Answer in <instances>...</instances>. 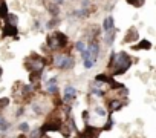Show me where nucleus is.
<instances>
[{
  "label": "nucleus",
  "mask_w": 156,
  "mask_h": 138,
  "mask_svg": "<svg viewBox=\"0 0 156 138\" xmlns=\"http://www.w3.org/2000/svg\"><path fill=\"white\" fill-rule=\"evenodd\" d=\"M8 19H9V20H8V23H11V25H14V26L17 25V16H16V14H9V16H8Z\"/></svg>",
  "instance_id": "412c9836"
},
{
  "label": "nucleus",
  "mask_w": 156,
  "mask_h": 138,
  "mask_svg": "<svg viewBox=\"0 0 156 138\" xmlns=\"http://www.w3.org/2000/svg\"><path fill=\"white\" fill-rule=\"evenodd\" d=\"M76 97V89L75 88H72V86H67L66 89H64V100L66 101H69V100H73Z\"/></svg>",
  "instance_id": "1a4fd4ad"
},
{
  "label": "nucleus",
  "mask_w": 156,
  "mask_h": 138,
  "mask_svg": "<svg viewBox=\"0 0 156 138\" xmlns=\"http://www.w3.org/2000/svg\"><path fill=\"white\" fill-rule=\"evenodd\" d=\"M100 135V130L94 126H86L84 130L78 132V138H97Z\"/></svg>",
  "instance_id": "423d86ee"
},
{
  "label": "nucleus",
  "mask_w": 156,
  "mask_h": 138,
  "mask_svg": "<svg viewBox=\"0 0 156 138\" xmlns=\"http://www.w3.org/2000/svg\"><path fill=\"white\" fill-rule=\"evenodd\" d=\"M46 64V60L40 55H31L25 60V66L29 72H41Z\"/></svg>",
  "instance_id": "f03ea898"
},
{
  "label": "nucleus",
  "mask_w": 156,
  "mask_h": 138,
  "mask_svg": "<svg viewBox=\"0 0 156 138\" xmlns=\"http://www.w3.org/2000/svg\"><path fill=\"white\" fill-rule=\"evenodd\" d=\"M19 130H20V132H29V124H28V123H22V124L19 126Z\"/></svg>",
  "instance_id": "5701e85b"
},
{
  "label": "nucleus",
  "mask_w": 156,
  "mask_h": 138,
  "mask_svg": "<svg viewBox=\"0 0 156 138\" xmlns=\"http://www.w3.org/2000/svg\"><path fill=\"white\" fill-rule=\"evenodd\" d=\"M136 38H138V31H136L135 28H130L129 32H127V35L124 37V42H126V43H132V42H135Z\"/></svg>",
  "instance_id": "9d476101"
},
{
  "label": "nucleus",
  "mask_w": 156,
  "mask_h": 138,
  "mask_svg": "<svg viewBox=\"0 0 156 138\" xmlns=\"http://www.w3.org/2000/svg\"><path fill=\"white\" fill-rule=\"evenodd\" d=\"M58 88H57V78H51L48 82V92L49 94H57Z\"/></svg>",
  "instance_id": "ddd939ff"
},
{
  "label": "nucleus",
  "mask_w": 156,
  "mask_h": 138,
  "mask_svg": "<svg viewBox=\"0 0 156 138\" xmlns=\"http://www.w3.org/2000/svg\"><path fill=\"white\" fill-rule=\"evenodd\" d=\"M87 49H89V52H90L94 61H97V60H98V54H100V46H98V43H97V42H92Z\"/></svg>",
  "instance_id": "0eeeda50"
},
{
  "label": "nucleus",
  "mask_w": 156,
  "mask_h": 138,
  "mask_svg": "<svg viewBox=\"0 0 156 138\" xmlns=\"http://www.w3.org/2000/svg\"><path fill=\"white\" fill-rule=\"evenodd\" d=\"M75 48H76V51H80V52H84V51L87 49V48H86V43H84V42H76Z\"/></svg>",
  "instance_id": "a211bd4d"
},
{
  "label": "nucleus",
  "mask_w": 156,
  "mask_h": 138,
  "mask_svg": "<svg viewBox=\"0 0 156 138\" xmlns=\"http://www.w3.org/2000/svg\"><path fill=\"white\" fill-rule=\"evenodd\" d=\"M132 48H133V49H136V51H138V49H150V48H151V43H150L148 40H141V42H139V45L132 46Z\"/></svg>",
  "instance_id": "2eb2a0df"
},
{
  "label": "nucleus",
  "mask_w": 156,
  "mask_h": 138,
  "mask_svg": "<svg viewBox=\"0 0 156 138\" xmlns=\"http://www.w3.org/2000/svg\"><path fill=\"white\" fill-rule=\"evenodd\" d=\"M61 121L57 118V120H52V121H48L43 127H40L41 129V132L43 133H46V132H58L60 129H61Z\"/></svg>",
  "instance_id": "39448f33"
},
{
  "label": "nucleus",
  "mask_w": 156,
  "mask_h": 138,
  "mask_svg": "<svg viewBox=\"0 0 156 138\" xmlns=\"http://www.w3.org/2000/svg\"><path fill=\"white\" fill-rule=\"evenodd\" d=\"M8 6H6V2L5 0H2V2H0V17L2 19H8Z\"/></svg>",
  "instance_id": "4468645a"
},
{
  "label": "nucleus",
  "mask_w": 156,
  "mask_h": 138,
  "mask_svg": "<svg viewBox=\"0 0 156 138\" xmlns=\"http://www.w3.org/2000/svg\"><path fill=\"white\" fill-rule=\"evenodd\" d=\"M31 92H32V88L31 86H25L23 88V95H31Z\"/></svg>",
  "instance_id": "cd10ccee"
},
{
  "label": "nucleus",
  "mask_w": 156,
  "mask_h": 138,
  "mask_svg": "<svg viewBox=\"0 0 156 138\" xmlns=\"http://www.w3.org/2000/svg\"><path fill=\"white\" fill-rule=\"evenodd\" d=\"M41 138H49V136H44V135H43V136H41Z\"/></svg>",
  "instance_id": "473e14b6"
},
{
  "label": "nucleus",
  "mask_w": 156,
  "mask_h": 138,
  "mask_svg": "<svg viewBox=\"0 0 156 138\" xmlns=\"http://www.w3.org/2000/svg\"><path fill=\"white\" fill-rule=\"evenodd\" d=\"M8 103H9V100H8V98H2V100H0V107H6V106H8Z\"/></svg>",
  "instance_id": "c85d7f7f"
},
{
  "label": "nucleus",
  "mask_w": 156,
  "mask_h": 138,
  "mask_svg": "<svg viewBox=\"0 0 156 138\" xmlns=\"http://www.w3.org/2000/svg\"><path fill=\"white\" fill-rule=\"evenodd\" d=\"M54 66H55L57 69H69V67L73 66V58H72L70 55H64V54L55 55V58H54Z\"/></svg>",
  "instance_id": "20e7f679"
},
{
  "label": "nucleus",
  "mask_w": 156,
  "mask_h": 138,
  "mask_svg": "<svg viewBox=\"0 0 156 138\" xmlns=\"http://www.w3.org/2000/svg\"><path fill=\"white\" fill-rule=\"evenodd\" d=\"M95 114L100 115V117H106V111L103 107H95Z\"/></svg>",
  "instance_id": "393cba45"
},
{
  "label": "nucleus",
  "mask_w": 156,
  "mask_h": 138,
  "mask_svg": "<svg viewBox=\"0 0 156 138\" xmlns=\"http://www.w3.org/2000/svg\"><path fill=\"white\" fill-rule=\"evenodd\" d=\"M132 66V58L129 57L127 52H119V54H112L109 60V67L113 69V75H121L127 72V69Z\"/></svg>",
  "instance_id": "f257e3e1"
},
{
  "label": "nucleus",
  "mask_w": 156,
  "mask_h": 138,
  "mask_svg": "<svg viewBox=\"0 0 156 138\" xmlns=\"http://www.w3.org/2000/svg\"><path fill=\"white\" fill-rule=\"evenodd\" d=\"M48 11H49L51 14H54V16H57V14H58V9H57V6H55V5H49V6H48Z\"/></svg>",
  "instance_id": "b1692460"
},
{
  "label": "nucleus",
  "mask_w": 156,
  "mask_h": 138,
  "mask_svg": "<svg viewBox=\"0 0 156 138\" xmlns=\"http://www.w3.org/2000/svg\"><path fill=\"white\" fill-rule=\"evenodd\" d=\"M121 107H122V101H121V100H112V101L109 103V112H110V114L119 111Z\"/></svg>",
  "instance_id": "9b49d317"
},
{
  "label": "nucleus",
  "mask_w": 156,
  "mask_h": 138,
  "mask_svg": "<svg viewBox=\"0 0 156 138\" xmlns=\"http://www.w3.org/2000/svg\"><path fill=\"white\" fill-rule=\"evenodd\" d=\"M75 16H78V17H84V16H87L86 8H84V9H81V11H75Z\"/></svg>",
  "instance_id": "bb28decb"
},
{
  "label": "nucleus",
  "mask_w": 156,
  "mask_h": 138,
  "mask_svg": "<svg viewBox=\"0 0 156 138\" xmlns=\"http://www.w3.org/2000/svg\"><path fill=\"white\" fill-rule=\"evenodd\" d=\"M57 23H58V20H57V19H54L52 22H48V28H54Z\"/></svg>",
  "instance_id": "c756f323"
},
{
  "label": "nucleus",
  "mask_w": 156,
  "mask_h": 138,
  "mask_svg": "<svg viewBox=\"0 0 156 138\" xmlns=\"http://www.w3.org/2000/svg\"><path fill=\"white\" fill-rule=\"evenodd\" d=\"M3 35L6 37H16L17 35V28L11 23H8L6 26H3Z\"/></svg>",
  "instance_id": "6e6552de"
},
{
  "label": "nucleus",
  "mask_w": 156,
  "mask_h": 138,
  "mask_svg": "<svg viewBox=\"0 0 156 138\" xmlns=\"http://www.w3.org/2000/svg\"><path fill=\"white\" fill-rule=\"evenodd\" d=\"M40 75H41V72H31V75H29V82H31L32 85L38 83V80H40Z\"/></svg>",
  "instance_id": "f3484780"
},
{
  "label": "nucleus",
  "mask_w": 156,
  "mask_h": 138,
  "mask_svg": "<svg viewBox=\"0 0 156 138\" xmlns=\"http://www.w3.org/2000/svg\"><path fill=\"white\" fill-rule=\"evenodd\" d=\"M41 136H43L41 129H34V130L31 132V138H41Z\"/></svg>",
  "instance_id": "6ab92c4d"
},
{
  "label": "nucleus",
  "mask_w": 156,
  "mask_h": 138,
  "mask_svg": "<svg viewBox=\"0 0 156 138\" xmlns=\"http://www.w3.org/2000/svg\"><path fill=\"white\" fill-rule=\"evenodd\" d=\"M113 29H115L113 17H112V16H110V17H106V20H104V31L109 32V31H113Z\"/></svg>",
  "instance_id": "f8f14e48"
},
{
  "label": "nucleus",
  "mask_w": 156,
  "mask_h": 138,
  "mask_svg": "<svg viewBox=\"0 0 156 138\" xmlns=\"http://www.w3.org/2000/svg\"><path fill=\"white\" fill-rule=\"evenodd\" d=\"M0 75H2V67H0Z\"/></svg>",
  "instance_id": "2f4dec72"
},
{
  "label": "nucleus",
  "mask_w": 156,
  "mask_h": 138,
  "mask_svg": "<svg viewBox=\"0 0 156 138\" xmlns=\"http://www.w3.org/2000/svg\"><path fill=\"white\" fill-rule=\"evenodd\" d=\"M112 126H113V120H112V118H107V121H106V124H104L103 130H109Z\"/></svg>",
  "instance_id": "4be33fe9"
},
{
  "label": "nucleus",
  "mask_w": 156,
  "mask_h": 138,
  "mask_svg": "<svg viewBox=\"0 0 156 138\" xmlns=\"http://www.w3.org/2000/svg\"><path fill=\"white\" fill-rule=\"evenodd\" d=\"M127 2H129L130 5H133L135 8H139V6L144 5V0H127Z\"/></svg>",
  "instance_id": "aec40b11"
},
{
  "label": "nucleus",
  "mask_w": 156,
  "mask_h": 138,
  "mask_svg": "<svg viewBox=\"0 0 156 138\" xmlns=\"http://www.w3.org/2000/svg\"><path fill=\"white\" fill-rule=\"evenodd\" d=\"M48 45L51 49L64 48L67 45V37L63 32H54L52 35H48Z\"/></svg>",
  "instance_id": "7ed1b4c3"
},
{
  "label": "nucleus",
  "mask_w": 156,
  "mask_h": 138,
  "mask_svg": "<svg viewBox=\"0 0 156 138\" xmlns=\"http://www.w3.org/2000/svg\"><path fill=\"white\" fill-rule=\"evenodd\" d=\"M83 120H84V124L89 126V112H87V111L83 112Z\"/></svg>",
  "instance_id": "a878e982"
},
{
  "label": "nucleus",
  "mask_w": 156,
  "mask_h": 138,
  "mask_svg": "<svg viewBox=\"0 0 156 138\" xmlns=\"http://www.w3.org/2000/svg\"><path fill=\"white\" fill-rule=\"evenodd\" d=\"M54 2H55L57 5H61V3H63V0H54Z\"/></svg>",
  "instance_id": "7c9ffc66"
},
{
  "label": "nucleus",
  "mask_w": 156,
  "mask_h": 138,
  "mask_svg": "<svg viewBox=\"0 0 156 138\" xmlns=\"http://www.w3.org/2000/svg\"><path fill=\"white\" fill-rule=\"evenodd\" d=\"M115 35H116V31H115V29H113V31H109V32H107V35H106V43H107V45H112V43H113Z\"/></svg>",
  "instance_id": "dca6fc26"
}]
</instances>
